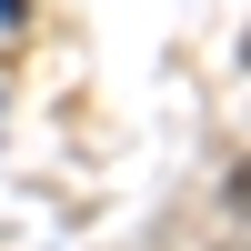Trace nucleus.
<instances>
[{"label": "nucleus", "instance_id": "1", "mask_svg": "<svg viewBox=\"0 0 251 251\" xmlns=\"http://www.w3.org/2000/svg\"><path fill=\"white\" fill-rule=\"evenodd\" d=\"M221 191H231V201H241V211H251V161H241V171H231V181H221Z\"/></svg>", "mask_w": 251, "mask_h": 251}, {"label": "nucleus", "instance_id": "2", "mask_svg": "<svg viewBox=\"0 0 251 251\" xmlns=\"http://www.w3.org/2000/svg\"><path fill=\"white\" fill-rule=\"evenodd\" d=\"M0 10H10V20H20V0H0Z\"/></svg>", "mask_w": 251, "mask_h": 251}, {"label": "nucleus", "instance_id": "3", "mask_svg": "<svg viewBox=\"0 0 251 251\" xmlns=\"http://www.w3.org/2000/svg\"><path fill=\"white\" fill-rule=\"evenodd\" d=\"M241 60H251V40H241Z\"/></svg>", "mask_w": 251, "mask_h": 251}]
</instances>
